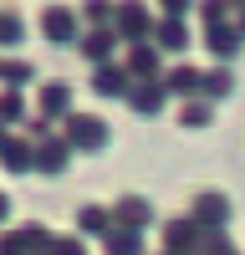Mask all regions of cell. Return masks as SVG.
Masks as SVG:
<instances>
[{
	"instance_id": "6da1fadb",
	"label": "cell",
	"mask_w": 245,
	"mask_h": 255,
	"mask_svg": "<svg viewBox=\"0 0 245 255\" xmlns=\"http://www.w3.org/2000/svg\"><path fill=\"white\" fill-rule=\"evenodd\" d=\"M118 31L122 36H148V10H143V0H122L118 5Z\"/></svg>"
},
{
	"instance_id": "7a4b0ae2",
	"label": "cell",
	"mask_w": 245,
	"mask_h": 255,
	"mask_svg": "<svg viewBox=\"0 0 245 255\" xmlns=\"http://www.w3.org/2000/svg\"><path fill=\"white\" fill-rule=\"evenodd\" d=\"M72 138H77V148H102L108 143V123L102 118H72Z\"/></svg>"
},
{
	"instance_id": "3957f363",
	"label": "cell",
	"mask_w": 245,
	"mask_h": 255,
	"mask_svg": "<svg viewBox=\"0 0 245 255\" xmlns=\"http://www.w3.org/2000/svg\"><path fill=\"white\" fill-rule=\"evenodd\" d=\"M204 36H210V51H215V56H225V61H230V56L240 51V31L220 26V20H210V31H204Z\"/></svg>"
},
{
	"instance_id": "277c9868",
	"label": "cell",
	"mask_w": 245,
	"mask_h": 255,
	"mask_svg": "<svg viewBox=\"0 0 245 255\" xmlns=\"http://www.w3.org/2000/svg\"><path fill=\"white\" fill-rule=\"evenodd\" d=\"M153 41H158V51H184V46H189V31L179 26V15H169V20L153 31Z\"/></svg>"
},
{
	"instance_id": "5b68a950",
	"label": "cell",
	"mask_w": 245,
	"mask_h": 255,
	"mask_svg": "<svg viewBox=\"0 0 245 255\" xmlns=\"http://www.w3.org/2000/svg\"><path fill=\"white\" fill-rule=\"evenodd\" d=\"M163 97H169V92H163V82H138V87H133V108H138V113H158Z\"/></svg>"
},
{
	"instance_id": "8992f818",
	"label": "cell",
	"mask_w": 245,
	"mask_h": 255,
	"mask_svg": "<svg viewBox=\"0 0 245 255\" xmlns=\"http://www.w3.org/2000/svg\"><path fill=\"white\" fill-rule=\"evenodd\" d=\"M163 92H174V97L199 92V72H194V67H174V72H169V82H163Z\"/></svg>"
},
{
	"instance_id": "52a82bcc",
	"label": "cell",
	"mask_w": 245,
	"mask_h": 255,
	"mask_svg": "<svg viewBox=\"0 0 245 255\" xmlns=\"http://www.w3.org/2000/svg\"><path fill=\"white\" fill-rule=\"evenodd\" d=\"M230 87H235V77L225 72V67H220V72H204V77H199V92H204V97H230Z\"/></svg>"
},
{
	"instance_id": "ba28073f",
	"label": "cell",
	"mask_w": 245,
	"mask_h": 255,
	"mask_svg": "<svg viewBox=\"0 0 245 255\" xmlns=\"http://www.w3.org/2000/svg\"><path fill=\"white\" fill-rule=\"evenodd\" d=\"M194 209H199V220H215V225H225V215H230L225 194H199V199H194Z\"/></svg>"
},
{
	"instance_id": "9c48e42d",
	"label": "cell",
	"mask_w": 245,
	"mask_h": 255,
	"mask_svg": "<svg viewBox=\"0 0 245 255\" xmlns=\"http://www.w3.org/2000/svg\"><path fill=\"white\" fill-rule=\"evenodd\" d=\"M158 67V46H138L133 56H128V72H138V77H148Z\"/></svg>"
},
{
	"instance_id": "30bf717a",
	"label": "cell",
	"mask_w": 245,
	"mask_h": 255,
	"mask_svg": "<svg viewBox=\"0 0 245 255\" xmlns=\"http://www.w3.org/2000/svg\"><path fill=\"white\" fill-rule=\"evenodd\" d=\"M82 51H87L92 61H108V51H113V36H108V31H92L87 41H82Z\"/></svg>"
},
{
	"instance_id": "8fae6325",
	"label": "cell",
	"mask_w": 245,
	"mask_h": 255,
	"mask_svg": "<svg viewBox=\"0 0 245 255\" xmlns=\"http://www.w3.org/2000/svg\"><path fill=\"white\" fill-rule=\"evenodd\" d=\"M122 82H128V77H122L118 67H102V72H97V92H102V97H118Z\"/></svg>"
},
{
	"instance_id": "7c38bea8",
	"label": "cell",
	"mask_w": 245,
	"mask_h": 255,
	"mask_svg": "<svg viewBox=\"0 0 245 255\" xmlns=\"http://www.w3.org/2000/svg\"><path fill=\"white\" fill-rule=\"evenodd\" d=\"M41 108L46 113H67V82H51V87L41 92Z\"/></svg>"
},
{
	"instance_id": "4fadbf2b",
	"label": "cell",
	"mask_w": 245,
	"mask_h": 255,
	"mask_svg": "<svg viewBox=\"0 0 245 255\" xmlns=\"http://www.w3.org/2000/svg\"><path fill=\"white\" fill-rule=\"evenodd\" d=\"M72 31H77V26H72V15H67V10H51V15H46V36H56V41H67Z\"/></svg>"
},
{
	"instance_id": "5bb4252c",
	"label": "cell",
	"mask_w": 245,
	"mask_h": 255,
	"mask_svg": "<svg viewBox=\"0 0 245 255\" xmlns=\"http://www.w3.org/2000/svg\"><path fill=\"white\" fill-rule=\"evenodd\" d=\"M118 215H122V220H133V225H148V199H122V204H118Z\"/></svg>"
},
{
	"instance_id": "9a60e30c",
	"label": "cell",
	"mask_w": 245,
	"mask_h": 255,
	"mask_svg": "<svg viewBox=\"0 0 245 255\" xmlns=\"http://www.w3.org/2000/svg\"><path fill=\"white\" fill-rule=\"evenodd\" d=\"M113 255H138V235H113Z\"/></svg>"
},
{
	"instance_id": "2e32d148",
	"label": "cell",
	"mask_w": 245,
	"mask_h": 255,
	"mask_svg": "<svg viewBox=\"0 0 245 255\" xmlns=\"http://www.w3.org/2000/svg\"><path fill=\"white\" fill-rule=\"evenodd\" d=\"M204 118H210V108H204V102H189V108H184V123H189V128H199Z\"/></svg>"
},
{
	"instance_id": "e0dca14e",
	"label": "cell",
	"mask_w": 245,
	"mask_h": 255,
	"mask_svg": "<svg viewBox=\"0 0 245 255\" xmlns=\"http://www.w3.org/2000/svg\"><path fill=\"white\" fill-rule=\"evenodd\" d=\"M102 225H108L102 209H82V230H102Z\"/></svg>"
},
{
	"instance_id": "ac0fdd59",
	"label": "cell",
	"mask_w": 245,
	"mask_h": 255,
	"mask_svg": "<svg viewBox=\"0 0 245 255\" xmlns=\"http://www.w3.org/2000/svg\"><path fill=\"white\" fill-rule=\"evenodd\" d=\"M87 15H92V20H108V15H113V0H87Z\"/></svg>"
},
{
	"instance_id": "d6986e66",
	"label": "cell",
	"mask_w": 245,
	"mask_h": 255,
	"mask_svg": "<svg viewBox=\"0 0 245 255\" xmlns=\"http://www.w3.org/2000/svg\"><path fill=\"white\" fill-rule=\"evenodd\" d=\"M20 36V20L15 15H0V41H15Z\"/></svg>"
},
{
	"instance_id": "ffe728a7",
	"label": "cell",
	"mask_w": 245,
	"mask_h": 255,
	"mask_svg": "<svg viewBox=\"0 0 245 255\" xmlns=\"http://www.w3.org/2000/svg\"><path fill=\"white\" fill-rule=\"evenodd\" d=\"M225 5H230V0H204V20H220Z\"/></svg>"
},
{
	"instance_id": "44dd1931",
	"label": "cell",
	"mask_w": 245,
	"mask_h": 255,
	"mask_svg": "<svg viewBox=\"0 0 245 255\" xmlns=\"http://www.w3.org/2000/svg\"><path fill=\"white\" fill-rule=\"evenodd\" d=\"M189 235H194L189 225H169V240H174V245H189Z\"/></svg>"
},
{
	"instance_id": "7402d4cb",
	"label": "cell",
	"mask_w": 245,
	"mask_h": 255,
	"mask_svg": "<svg viewBox=\"0 0 245 255\" xmlns=\"http://www.w3.org/2000/svg\"><path fill=\"white\" fill-rule=\"evenodd\" d=\"M163 10H169V15H184V10H189V0H163Z\"/></svg>"
},
{
	"instance_id": "603a6c76",
	"label": "cell",
	"mask_w": 245,
	"mask_h": 255,
	"mask_svg": "<svg viewBox=\"0 0 245 255\" xmlns=\"http://www.w3.org/2000/svg\"><path fill=\"white\" fill-rule=\"evenodd\" d=\"M240 31H245V10H240Z\"/></svg>"
},
{
	"instance_id": "cb8c5ba5",
	"label": "cell",
	"mask_w": 245,
	"mask_h": 255,
	"mask_svg": "<svg viewBox=\"0 0 245 255\" xmlns=\"http://www.w3.org/2000/svg\"><path fill=\"white\" fill-rule=\"evenodd\" d=\"M240 5H245V0H240Z\"/></svg>"
}]
</instances>
